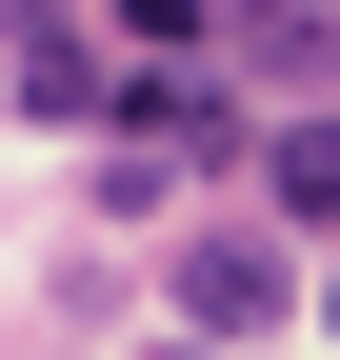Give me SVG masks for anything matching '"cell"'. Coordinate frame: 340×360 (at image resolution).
I'll return each mask as SVG.
<instances>
[{"label": "cell", "instance_id": "2", "mask_svg": "<svg viewBox=\"0 0 340 360\" xmlns=\"http://www.w3.org/2000/svg\"><path fill=\"white\" fill-rule=\"evenodd\" d=\"M120 101V60H100V40H60V20H40L20 40V120H100Z\"/></svg>", "mask_w": 340, "mask_h": 360}, {"label": "cell", "instance_id": "3", "mask_svg": "<svg viewBox=\"0 0 340 360\" xmlns=\"http://www.w3.org/2000/svg\"><path fill=\"white\" fill-rule=\"evenodd\" d=\"M261 200L280 220H340V120H280V141H261Z\"/></svg>", "mask_w": 340, "mask_h": 360}, {"label": "cell", "instance_id": "4", "mask_svg": "<svg viewBox=\"0 0 340 360\" xmlns=\"http://www.w3.org/2000/svg\"><path fill=\"white\" fill-rule=\"evenodd\" d=\"M320 321H340V281H320Z\"/></svg>", "mask_w": 340, "mask_h": 360}, {"label": "cell", "instance_id": "1", "mask_svg": "<svg viewBox=\"0 0 340 360\" xmlns=\"http://www.w3.org/2000/svg\"><path fill=\"white\" fill-rule=\"evenodd\" d=\"M181 321H200V340H261V321H280V240H261V220L181 240Z\"/></svg>", "mask_w": 340, "mask_h": 360}]
</instances>
